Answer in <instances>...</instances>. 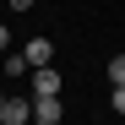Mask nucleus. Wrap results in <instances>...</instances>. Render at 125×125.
Returning <instances> with one entry per match:
<instances>
[{"instance_id":"nucleus-1","label":"nucleus","mask_w":125,"mask_h":125,"mask_svg":"<svg viewBox=\"0 0 125 125\" xmlns=\"http://www.w3.org/2000/svg\"><path fill=\"white\" fill-rule=\"evenodd\" d=\"M33 120V98L27 93H6L0 98V125H27Z\"/></svg>"},{"instance_id":"nucleus-2","label":"nucleus","mask_w":125,"mask_h":125,"mask_svg":"<svg viewBox=\"0 0 125 125\" xmlns=\"http://www.w3.org/2000/svg\"><path fill=\"white\" fill-rule=\"evenodd\" d=\"M27 98H60V71H54V65L27 71Z\"/></svg>"},{"instance_id":"nucleus-3","label":"nucleus","mask_w":125,"mask_h":125,"mask_svg":"<svg viewBox=\"0 0 125 125\" xmlns=\"http://www.w3.org/2000/svg\"><path fill=\"white\" fill-rule=\"evenodd\" d=\"M22 60H27V71H44V65H54V44L49 38H33V44L22 49Z\"/></svg>"},{"instance_id":"nucleus-4","label":"nucleus","mask_w":125,"mask_h":125,"mask_svg":"<svg viewBox=\"0 0 125 125\" xmlns=\"http://www.w3.org/2000/svg\"><path fill=\"white\" fill-rule=\"evenodd\" d=\"M33 125H60V98H33Z\"/></svg>"},{"instance_id":"nucleus-5","label":"nucleus","mask_w":125,"mask_h":125,"mask_svg":"<svg viewBox=\"0 0 125 125\" xmlns=\"http://www.w3.org/2000/svg\"><path fill=\"white\" fill-rule=\"evenodd\" d=\"M0 71H6V76H27V60H22V49H6V54H0Z\"/></svg>"},{"instance_id":"nucleus-6","label":"nucleus","mask_w":125,"mask_h":125,"mask_svg":"<svg viewBox=\"0 0 125 125\" xmlns=\"http://www.w3.org/2000/svg\"><path fill=\"white\" fill-rule=\"evenodd\" d=\"M109 82H114V87H125V54H114V60H109Z\"/></svg>"},{"instance_id":"nucleus-7","label":"nucleus","mask_w":125,"mask_h":125,"mask_svg":"<svg viewBox=\"0 0 125 125\" xmlns=\"http://www.w3.org/2000/svg\"><path fill=\"white\" fill-rule=\"evenodd\" d=\"M114 114H125V87H114Z\"/></svg>"},{"instance_id":"nucleus-8","label":"nucleus","mask_w":125,"mask_h":125,"mask_svg":"<svg viewBox=\"0 0 125 125\" xmlns=\"http://www.w3.org/2000/svg\"><path fill=\"white\" fill-rule=\"evenodd\" d=\"M6 49H11V33H6V27H0V54H6Z\"/></svg>"},{"instance_id":"nucleus-9","label":"nucleus","mask_w":125,"mask_h":125,"mask_svg":"<svg viewBox=\"0 0 125 125\" xmlns=\"http://www.w3.org/2000/svg\"><path fill=\"white\" fill-rule=\"evenodd\" d=\"M11 11H33V0H11Z\"/></svg>"},{"instance_id":"nucleus-10","label":"nucleus","mask_w":125,"mask_h":125,"mask_svg":"<svg viewBox=\"0 0 125 125\" xmlns=\"http://www.w3.org/2000/svg\"><path fill=\"white\" fill-rule=\"evenodd\" d=\"M0 98H6V93H0Z\"/></svg>"}]
</instances>
